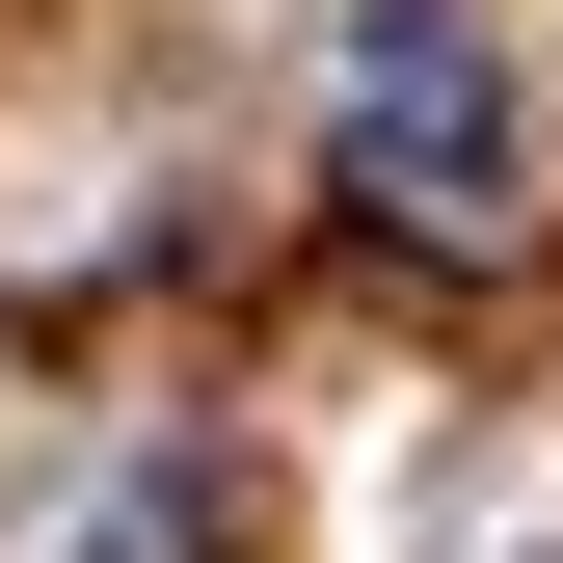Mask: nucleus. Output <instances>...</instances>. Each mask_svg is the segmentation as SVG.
<instances>
[{
	"label": "nucleus",
	"instance_id": "f257e3e1",
	"mask_svg": "<svg viewBox=\"0 0 563 563\" xmlns=\"http://www.w3.org/2000/svg\"><path fill=\"white\" fill-rule=\"evenodd\" d=\"M349 188L430 216V242H510V81H483L456 0H376L349 27Z\"/></svg>",
	"mask_w": 563,
	"mask_h": 563
}]
</instances>
